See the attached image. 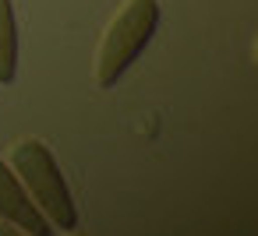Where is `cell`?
Here are the masks:
<instances>
[{
	"label": "cell",
	"mask_w": 258,
	"mask_h": 236,
	"mask_svg": "<svg viewBox=\"0 0 258 236\" xmlns=\"http://www.w3.org/2000/svg\"><path fill=\"white\" fill-rule=\"evenodd\" d=\"M156 25H159L156 0H127L124 11L110 22V29L99 43V57H96L99 88H113L124 78V71L142 57V50L156 36Z\"/></svg>",
	"instance_id": "7a4b0ae2"
},
{
	"label": "cell",
	"mask_w": 258,
	"mask_h": 236,
	"mask_svg": "<svg viewBox=\"0 0 258 236\" xmlns=\"http://www.w3.org/2000/svg\"><path fill=\"white\" fill-rule=\"evenodd\" d=\"M11 169L22 180V187L29 190L32 204L50 218V225L57 229H78V208L71 201V190L60 176V166L53 159V152L43 141H22L11 152Z\"/></svg>",
	"instance_id": "6da1fadb"
},
{
	"label": "cell",
	"mask_w": 258,
	"mask_h": 236,
	"mask_svg": "<svg viewBox=\"0 0 258 236\" xmlns=\"http://www.w3.org/2000/svg\"><path fill=\"white\" fill-rule=\"evenodd\" d=\"M0 218L32 232V236H50V218L32 204L29 190L22 187V180L15 176V169L4 166V159H0Z\"/></svg>",
	"instance_id": "3957f363"
},
{
	"label": "cell",
	"mask_w": 258,
	"mask_h": 236,
	"mask_svg": "<svg viewBox=\"0 0 258 236\" xmlns=\"http://www.w3.org/2000/svg\"><path fill=\"white\" fill-rule=\"evenodd\" d=\"M18 71V25H15V4L0 0V85H11Z\"/></svg>",
	"instance_id": "277c9868"
}]
</instances>
